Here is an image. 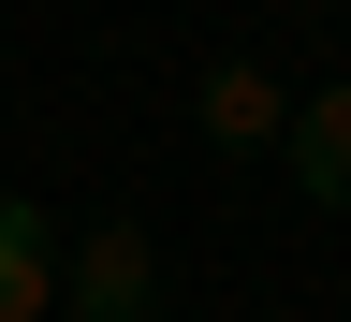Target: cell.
<instances>
[{"label":"cell","instance_id":"obj_3","mask_svg":"<svg viewBox=\"0 0 351 322\" xmlns=\"http://www.w3.org/2000/svg\"><path fill=\"white\" fill-rule=\"evenodd\" d=\"M44 308H59V220L0 191V322H44Z\"/></svg>","mask_w":351,"mask_h":322},{"label":"cell","instance_id":"obj_1","mask_svg":"<svg viewBox=\"0 0 351 322\" xmlns=\"http://www.w3.org/2000/svg\"><path fill=\"white\" fill-rule=\"evenodd\" d=\"M147 293H161V249L132 235V220H88L73 264H59V308L73 322H147Z\"/></svg>","mask_w":351,"mask_h":322},{"label":"cell","instance_id":"obj_4","mask_svg":"<svg viewBox=\"0 0 351 322\" xmlns=\"http://www.w3.org/2000/svg\"><path fill=\"white\" fill-rule=\"evenodd\" d=\"M293 191L307 205H351V73L293 103Z\"/></svg>","mask_w":351,"mask_h":322},{"label":"cell","instance_id":"obj_5","mask_svg":"<svg viewBox=\"0 0 351 322\" xmlns=\"http://www.w3.org/2000/svg\"><path fill=\"white\" fill-rule=\"evenodd\" d=\"M147 322H161V308H147Z\"/></svg>","mask_w":351,"mask_h":322},{"label":"cell","instance_id":"obj_2","mask_svg":"<svg viewBox=\"0 0 351 322\" xmlns=\"http://www.w3.org/2000/svg\"><path fill=\"white\" fill-rule=\"evenodd\" d=\"M191 117H205V147H293V88L263 73V59H219L191 88Z\"/></svg>","mask_w":351,"mask_h":322}]
</instances>
